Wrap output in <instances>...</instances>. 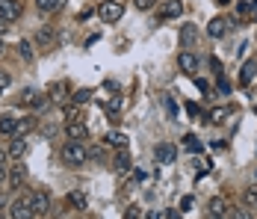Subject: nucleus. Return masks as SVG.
<instances>
[{
  "label": "nucleus",
  "instance_id": "41",
  "mask_svg": "<svg viewBox=\"0 0 257 219\" xmlns=\"http://www.w3.org/2000/svg\"><path fill=\"white\" fill-rule=\"evenodd\" d=\"M207 219H225V216H219V213H207Z\"/></svg>",
  "mask_w": 257,
  "mask_h": 219
},
{
  "label": "nucleus",
  "instance_id": "26",
  "mask_svg": "<svg viewBox=\"0 0 257 219\" xmlns=\"http://www.w3.org/2000/svg\"><path fill=\"white\" fill-rule=\"evenodd\" d=\"M242 201H245V207H257V184L242 190Z\"/></svg>",
  "mask_w": 257,
  "mask_h": 219
},
{
  "label": "nucleus",
  "instance_id": "13",
  "mask_svg": "<svg viewBox=\"0 0 257 219\" xmlns=\"http://www.w3.org/2000/svg\"><path fill=\"white\" fill-rule=\"evenodd\" d=\"M112 169L118 172V175H127V172H130V154H127V148L115 151V157H112Z\"/></svg>",
  "mask_w": 257,
  "mask_h": 219
},
{
  "label": "nucleus",
  "instance_id": "16",
  "mask_svg": "<svg viewBox=\"0 0 257 219\" xmlns=\"http://www.w3.org/2000/svg\"><path fill=\"white\" fill-rule=\"evenodd\" d=\"M24 178H27V169L21 166V163H18V166H12V169H9V178H6V181H9V190H21Z\"/></svg>",
  "mask_w": 257,
  "mask_h": 219
},
{
  "label": "nucleus",
  "instance_id": "34",
  "mask_svg": "<svg viewBox=\"0 0 257 219\" xmlns=\"http://www.w3.org/2000/svg\"><path fill=\"white\" fill-rule=\"evenodd\" d=\"M9 83H12V77H9L6 71H0V92H6V89H9Z\"/></svg>",
  "mask_w": 257,
  "mask_h": 219
},
{
  "label": "nucleus",
  "instance_id": "2",
  "mask_svg": "<svg viewBox=\"0 0 257 219\" xmlns=\"http://www.w3.org/2000/svg\"><path fill=\"white\" fill-rule=\"evenodd\" d=\"M12 219H36V207H33V195H18L9 207Z\"/></svg>",
  "mask_w": 257,
  "mask_h": 219
},
{
  "label": "nucleus",
  "instance_id": "15",
  "mask_svg": "<svg viewBox=\"0 0 257 219\" xmlns=\"http://www.w3.org/2000/svg\"><path fill=\"white\" fill-rule=\"evenodd\" d=\"M65 201H68L74 210H80V213L89 207V198H86V193H83V190H68V198H65Z\"/></svg>",
  "mask_w": 257,
  "mask_h": 219
},
{
  "label": "nucleus",
  "instance_id": "39",
  "mask_svg": "<svg viewBox=\"0 0 257 219\" xmlns=\"http://www.w3.org/2000/svg\"><path fill=\"white\" fill-rule=\"evenodd\" d=\"M166 219H180L178 210H166Z\"/></svg>",
  "mask_w": 257,
  "mask_h": 219
},
{
  "label": "nucleus",
  "instance_id": "8",
  "mask_svg": "<svg viewBox=\"0 0 257 219\" xmlns=\"http://www.w3.org/2000/svg\"><path fill=\"white\" fill-rule=\"evenodd\" d=\"M228 27H231L228 18H210V24H207V36H210V39H222V36L228 33Z\"/></svg>",
  "mask_w": 257,
  "mask_h": 219
},
{
  "label": "nucleus",
  "instance_id": "37",
  "mask_svg": "<svg viewBox=\"0 0 257 219\" xmlns=\"http://www.w3.org/2000/svg\"><path fill=\"white\" fill-rule=\"evenodd\" d=\"M124 219H139V207L133 204V207H127V213H124Z\"/></svg>",
  "mask_w": 257,
  "mask_h": 219
},
{
  "label": "nucleus",
  "instance_id": "30",
  "mask_svg": "<svg viewBox=\"0 0 257 219\" xmlns=\"http://www.w3.org/2000/svg\"><path fill=\"white\" fill-rule=\"evenodd\" d=\"M36 98H39V92H36V89H24V92H21V104L33 107V104H36Z\"/></svg>",
  "mask_w": 257,
  "mask_h": 219
},
{
  "label": "nucleus",
  "instance_id": "38",
  "mask_svg": "<svg viewBox=\"0 0 257 219\" xmlns=\"http://www.w3.org/2000/svg\"><path fill=\"white\" fill-rule=\"evenodd\" d=\"M186 113H189V116H201V110H198V104H186Z\"/></svg>",
  "mask_w": 257,
  "mask_h": 219
},
{
  "label": "nucleus",
  "instance_id": "1",
  "mask_svg": "<svg viewBox=\"0 0 257 219\" xmlns=\"http://www.w3.org/2000/svg\"><path fill=\"white\" fill-rule=\"evenodd\" d=\"M62 160H65V166H83L89 160V148L80 142H68L62 148Z\"/></svg>",
  "mask_w": 257,
  "mask_h": 219
},
{
  "label": "nucleus",
  "instance_id": "4",
  "mask_svg": "<svg viewBox=\"0 0 257 219\" xmlns=\"http://www.w3.org/2000/svg\"><path fill=\"white\" fill-rule=\"evenodd\" d=\"M21 12H24V6H21V0H0V21H18L21 18Z\"/></svg>",
  "mask_w": 257,
  "mask_h": 219
},
{
  "label": "nucleus",
  "instance_id": "9",
  "mask_svg": "<svg viewBox=\"0 0 257 219\" xmlns=\"http://www.w3.org/2000/svg\"><path fill=\"white\" fill-rule=\"evenodd\" d=\"M154 157H157V163H175L178 151H175L172 142H160V145L154 148Z\"/></svg>",
  "mask_w": 257,
  "mask_h": 219
},
{
  "label": "nucleus",
  "instance_id": "27",
  "mask_svg": "<svg viewBox=\"0 0 257 219\" xmlns=\"http://www.w3.org/2000/svg\"><path fill=\"white\" fill-rule=\"evenodd\" d=\"M36 42H39L42 48H51L53 45V30H39V33H36Z\"/></svg>",
  "mask_w": 257,
  "mask_h": 219
},
{
  "label": "nucleus",
  "instance_id": "36",
  "mask_svg": "<svg viewBox=\"0 0 257 219\" xmlns=\"http://www.w3.org/2000/svg\"><path fill=\"white\" fill-rule=\"evenodd\" d=\"M166 107H169V116L175 119V116H178V107H175V101H172V98H166Z\"/></svg>",
  "mask_w": 257,
  "mask_h": 219
},
{
  "label": "nucleus",
  "instance_id": "21",
  "mask_svg": "<svg viewBox=\"0 0 257 219\" xmlns=\"http://www.w3.org/2000/svg\"><path fill=\"white\" fill-rule=\"evenodd\" d=\"M62 116H65V124L68 122H83V119H80V104H74V101H68V104L62 107Z\"/></svg>",
  "mask_w": 257,
  "mask_h": 219
},
{
  "label": "nucleus",
  "instance_id": "28",
  "mask_svg": "<svg viewBox=\"0 0 257 219\" xmlns=\"http://www.w3.org/2000/svg\"><path fill=\"white\" fill-rule=\"evenodd\" d=\"M228 216L231 219H254V213H251V207H233V210H228Z\"/></svg>",
  "mask_w": 257,
  "mask_h": 219
},
{
  "label": "nucleus",
  "instance_id": "18",
  "mask_svg": "<svg viewBox=\"0 0 257 219\" xmlns=\"http://www.w3.org/2000/svg\"><path fill=\"white\" fill-rule=\"evenodd\" d=\"M195 39H198V27L195 24H183L180 27V42H183V48H192Z\"/></svg>",
  "mask_w": 257,
  "mask_h": 219
},
{
  "label": "nucleus",
  "instance_id": "7",
  "mask_svg": "<svg viewBox=\"0 0 257 219\" xmlns=\"http://www.w3.org/2000/svg\"><path fill=\"white\" fill-rule=\"evenodd\" d=\"M33 207H36V216L48 213V210H51V193H48V190H36V193H33Z\"/></svg>",
  "mask_w": 257,
  "mask_h": 219
},
{
  "label": "nucleus",
  "instance_id": "42",
  "mask_svg": "<svg viewBox=\"0 0 257 219\" xmlns=\"http://www.w3.org/2000/svg\"><path fill=\"white\" fill-rule=\"evenodd\" d=\"M6 157H9V154H3V151H0V163H6Z\"/></svg>",
  "mask_w": 257,
  "mask_h": 219
},
{
  "label": "nucleus",
  "instance_id": "31",
  "mask_svg": "<svg viewBox=\"0 0 257 219\" xmlns=\"http://www.w3.org/2000/svg\"><path fill=\"white\" fill-rule=\"evenodd\" d=\"M157 0H133V6L139 9V12H148V9H154Z\"/></svg>",
  "mask_w": 257,
  "mask_h": 219
},
{
  "label": "nucleus",
  "instance_id": "20",
  "mask_svg": "<svg viewBox=\"0 0 257 219\" xmlns=\"http://www.w3.org/2000/svg\"><path fill=\"white\" fill-rule=\"evenodd\" d=\"M254 74H257V62L248 59V62L242 65V71H239V86H248V83L254 80Z\"/></svg>",
  "mask_w": 257,
  "mask_h": 219
},
{
  "label": "nucleus",
  "instance_id": "25",
  "mask_svg": "<svg viewBox=\"0 0 257 219\" xmlns=\"http://www.w3.org/2000/svg\"><path fill=\"white\" fill-rule=\"evenodd\" d=\"M18 56H21L24 62H33V59H36V50H33V45H30V42H18Z\"/></svg>",
  "mask_w": 257,
  "mask_h": 219
},
{
  "label": "nucleus",
  "instance_id": "45",
  "mask_svg": "<svg viewBox=\"0 0 257 219\" xmlns=\"http://www.w3.org/2000/svg\"><path fill=\"white\" fill-rule=\"evenodd\" d=\"M0 204H3V201H0Z\"/></svg>",
  "mask_w": 257,
  "mask_h": 219
},
{
  "label": "nucleus",
  "instance_id": "10",
  "mask_svg": "<svg viewBox=\"0 0 257 219\" xmlns=\"http://www.w3.org/2000/svg\"><path fill=\"white\" fill-rule=\"evenodd\" d=\"M65 133H68L71 142H83V139L89 136V127H86L83 122H68L65 124Z\"/></svg>",
  "mask_w": 257,
  "mask_h": 219
},
{
  "label": "nucleus",
  "instance_id": "33",
  "mask_svg": "<svg viewBox=\"0 0 257 219\" xmlns=\"http://www.w3.org/2000/svg\"><path fill=\"white\" fill-rule=\"evenodd\" d=\"M89 157H92V160H98V163H103V157H106V154H103L101 145H95L92 151H89Z\"/></svg>",
  "mask_w": 257,
  "mask_h": 219
},
{
  "label": "nucleus",
  "instance_id": "23",
  "mask_svg": "<svg viewBox=\"0 0 257 219\" xmlns=\"http://www.w3.org/2000/svg\"><path fill=\"white\" fill-rule=\"evenodd\" d=\"M183 148H186L189 154H201V151H204L201 139H198V136H192V133H189V136H183Z\"/></svg>",
  "mask_w": 257,
  "mask_h": 219
},
{
  "label": "nucleus",
  "instance_id": "11",
  "mask_svg": "<svg viewBox=\"0 0 257 219\" xmlns=\"http://www.w3.org/2000/svg\"><path fill=\"white\" fill-rule=\"evenodd\" d=\"M228 198L225 195H213L210 201H207V213H219V216H228Z\"/></svg>",
  "mask_w": 257,
  "mask_h": 219
},
{
  "label": "nucleus",
  "instance_id": "5",
  "mask_svg": "<svg viewBox=\"0 0 257 219\" xmlns=\"http://www.w3.org/2000/svg\"><path fill=\"white\" fill-rule=\"evenodd\" d=\"M48 98H51V104H59V107H65V104L71 101L68 83H65V80H56V83H51V89H48Z\"/></svg>",
  "mask_w": 257,
  "mask_h": 219
},
{
  "label": "nucleus",
  "instance_id": "24",
  "mask_svg": "<svg viewBox=\"0 0 257 219\" xmlns=\"http://www.w3.org/2000/svg\"><path fill=\"white\" fill-rule=\"evenodd\" d=\"M36 6H39V12H56L65 6V0H36Z\"/></svg>",
  "mask_w": 257,
  "mask_h": 219
},
{
  "label": "nucleus",
  "instance_id": "19",
  "mask_svg": "<svg viewBox=\"0 0 257 219\" xmlns=\"http://www.w3.org/2000/svg\"><path fill=\"white\" fill-rule=\"evenodd\" d=\"M228 116H231V107H216V110H210V113H207L204 122H210V124H222V122H228Z\"/></svg>",
  "mask_w": 257,
  "mask_h": 219
},
{
  "label": "nucleus",
  "instance_id": "35",
  "mask_svg": "<svg viewBox=\"0 0 257 219\" xmlns=\"http://www.w3.org/2000/svg\"><path fill=\"white\" fill-rule=\"evenodd\" d=\"M189 207H192V195H183V198H180V210H183V213H186V210H189Z\"/></svg>",
  "mask_w": 257,
  "mask_h": 219
},
{
  "label": "nucleus",
  "instance_id": "43",
  "mask_svg": "<svg viewBox=\"0 0 257 219\" xmlns=\"http://www.w3.org/2000/svg\"><path fill=\"white\" fill-rule=\"evenodd\" d=\"M216 3H219V6H225V3H231V0H216Z\"/></svg>",
  "mask_w": 257,
  "mask_h": 219
},
{
  "label": "nucleus",
  "instance_id": "44",
  "mask_svg": "<svg viewBox=\"0 0 257 219\" xmlns=\"http://www.w3.org/2000/svg\"><path fill=\"white\" fill-rule=\"evenodd\" d=\"M3 48H6V45H3V39H0V53H3Z\"/></svg>",
  "mask_w": 257,
  "mask_h": 219
},
{
  "label": "nucleus",
  "instance_id": "12",
  "mask_svg": "<svg viewBox=\"0 0 257 219\" xmlns=\"http://www.w3.org/2000/svg\"><path fill=\"white\" fill-rule=\"evenodd\" d=\"M18 124H21V119H15L12 113H3V116H0V133L15 136V133H18Z\"/></svg>",
  "mask_w": 257,
  "mask_h": 219
},
{
  "label": "nucleus",
  "instance_id": "22",
  "mask_svg": "<svg viewBox=\"0 0 257 219\" xmlns=\"http://www.w3.org/2000/svg\"><path fill=\"white\" fill-rule=\"evenodd\" d=\"M127 136H124V133H109V136H106V145L109 148H115V151H121V148H127Z\"/></svg>",
  "mask_w": 257,
  "mask_h": 219
},
{
  "label": "nucleus",
  "instance_id": "6",
  "mask_svg": "<svg viewBox=\"0 0 257 219\" xmlns=\"http://www.w3.org/2000/svg\"><path fill=\"white\" fill-rule=\"evenodd\" d=\"M183 15V0H166L163 9H160V21H172Z\"/></svg>",
  "mask_w": 257,
  "mask_h": 219
},
{
  "label": "nucleus",
  "instance_id": "29",
  "mask_svg": "<svg viewBox=\"0 0 257 219\" xmlns=\"http://www.w3.org/2000/svg\"><path fill=\"white\" fill-rule=\"evenodd\" d=\"M74 104H86V101H92V89H77L74 95H71Z\"/></svg>",
  "mask_w": 257,
  "mask_h": 219
},
{
  "label": "nucleus",
  "instance_id": "3",
  "mask_svg": "<svg viewBox=\"0 0 257 219\" xmlns=\"http://www.w3.org/2000/svg\"><path fill=\"white\" fill-rule=\"evenodd\" d=\"M101 18L106 21V24H115V21H121V15H124V6L118 3V0H106V3H101Z\"/></svg>",
  "mask_w": 257,
  "mask_h": 219
},
{
  "label": "nucleus",
  "instance_id": "14",
  "mask_svg": "<svg viewBox=\"0 0 257 219\" xmlns=\"http://www.w3.org/2000/svg\"><path fill=\"white\" fill-rule=\"evenodd\" d=\"M178 65H180V71H186V74L198 71V56H195V53H189V50H183V53L178 56Z\"/></svg>",
  "mask_w": 257,
  "mask_h": 219
},
{
  "label": "nucleus",
  "instance_id": "17",
  "mask_svg": "<svg viewBox=\"0 0 257 219\" xmlns=\"http://www.w3.org/2000/svg\"><path fill=\"white\" fill-rule=\"evenodd\" d=\"M24 151H27V139L21 136V133H15V136H12V142H9V151H6V154H9V157H15V160H21V157H24Z\"/></svg>",
  "mask_w": 257,
  "mask_h": 219
},
{
  "label": "nucleus",
  "instance_id": "40",
  "mask_svg": "<svg viewBox=\"0 0 257 219\" xmlns=\"http://www.w3.org/2000/svg\"><path fill=\"white\" fill-rule=\"evenodd\" d=\"M6 178H9V175H6V166H3V163H0V184H3V181H6Z\"/></svg>",
  "mask_w": 257,
  "mask_h": 219
},
{
  "label": "nucleus",
  "instance_id": "32",
  "mask_svg": "<svg viewBox=\"0 0 257 219\" xmlns=\"http://www.w3.org/2000/svg\"><path fill=\"white\" fill-rule=\"evenodd\" d=\"M33 127H36V119H33V116H30V119H24V122L18 124V133H21V136H24L27 130H33Z\"/></svg>",
  "mask_w": 257,
  "mask_h": 219
}]
</instances>
